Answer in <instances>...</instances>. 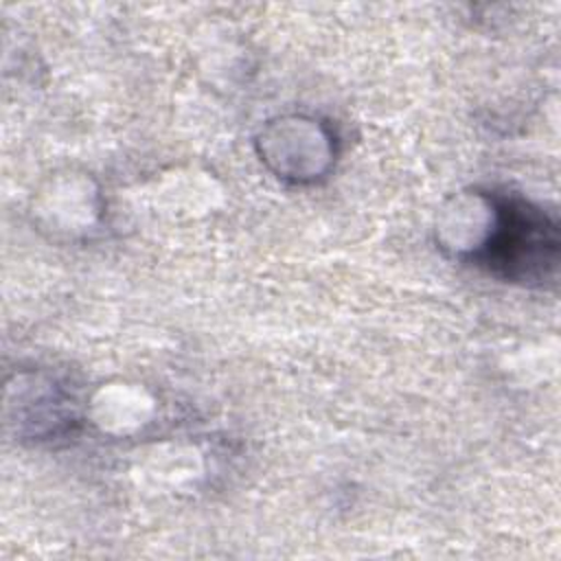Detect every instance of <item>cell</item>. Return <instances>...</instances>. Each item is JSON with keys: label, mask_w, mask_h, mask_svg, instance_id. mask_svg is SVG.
<instances>
[{"label": "cell", "mask_w": 561, "mask_h": 561, "mask_svg": "<svg viewBox=\"0 0 561 561\" xmlns=\"http://www.w3.org/2000/svg\"><path fill=\"white\" fill-rule=\"evenodd\" d=\"M473 261L504 280L543 285L559 263L557 224L524 199L493 197V221Z\"/></svg>", "instance_id": "6da1fadb"}, {"label": "cell", "mask_w": 561, "mask_h": 561, "mask_svg": "<svg viewBox=\"0 0 561 561\" xmlns=\"http://www.w3.org/2000/svg\"><path fill=\"white\" fill-rule=\"evenodd\" d=\"M263 160L278 173L294 182L320 178L333 156L331 134L313 118L294 116L272 123L259 136Z\"/></svg>", "instance_id": "7a4b0ae2"}]
</instances>
